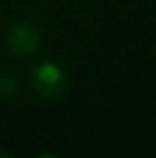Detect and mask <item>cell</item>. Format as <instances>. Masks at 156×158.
Returning a JSON list of instances; mask_svg holds the SVG:
<instances>
[{"label":"cell","instance_id":"1","mask_svg":"<svg viewBox=\"0 0 156 158\" xmlns=\"http://www.w3.org/2000/svg\"><path fill=\"white\" fill-rule=\"evenodd\" d=\"M6 44H8V50L14 56L26 58L40 50L42 34H40L36 24L28 22V20H20V22L10 26L8 36H6Z\"/></svg>","mask_w":156,"mask_h":158},{"label":"cell","instance_id":"2","mask_svg":"<svg viewBox=\"0 0 156 158\" xmlns=\"http://www.w3.org/2000/svg\"><path fill=\"white\" fill-rule=\"evenodd\" d=\"M32 82H34V88L38 90L40 96L48 98V100L62 98L68 90L66 74L56 64H50V62L36 66L34 72H32Z\"/></svg>","mask_w":156,"mask_h":158},{"label":"cell","instance_id":"3","mask_svg":"<svg viewBox=\"0 0 156 158\" xmlns=\"http://www.w3.org/2000/svg\"><path fill=\"white\" fill-rule=\"evenodd\" d=\"M18 88H20L18 76H14V74H2V76H0V98H2V100L12 98L18 92Z\"/></svg>","mask_w":156,"mask_h":158}]
</instances>
